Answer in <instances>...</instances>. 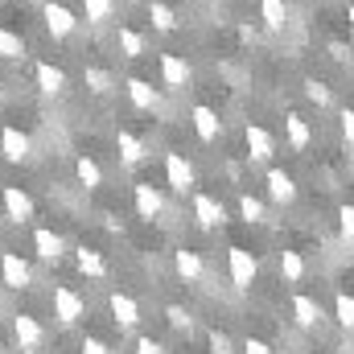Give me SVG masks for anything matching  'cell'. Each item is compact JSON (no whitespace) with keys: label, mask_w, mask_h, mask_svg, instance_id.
<instances>
[{"label":"cell","mask_w":354,"mask_h":354,"mask_svg":"<svg viewBox=\"0 0 354 354\" xmlns=\"http://www.w3.org/2000/svg\"><path fill=\"white\" fill-rule=\"evenodd\" d=\"M50 301H54V317H58L62 326H75V322L87 313V301H83L71 284H54V297H50Z\"/></svg>","instance_id":"cell-1"},{"label":"cell","mask_w":354,"mask_h":354,"mask_svg":"<svg viewBox=\"0 0 354 354\" xmlns=\"http://www.w3.org/2000/svg\"><path fill=\"white\" fill-rule=\"evenodd\" d=\"M227 272H231V284H235V288H252L260 264H256V256H252L248 248H231V252H227Z\"/></svg>","instance_id":"cell-2"},{"label":"cell","mask_w":354,"mask_h":354,"mask_svg":"<svg viewBox=\"0 0 354 354\" xmlns=\"http://www.w3.org/2000/svg\"><path fill=\"white\" fill-rule=\"evenodd\" d=\"M12 338H17L21 351H41L46 346V326L33 313H17L12 317Z\"/></svg>","instance_id":"cell-3"},{"label":"cell","mask_w":354,"mask_h":354,"mask_svg":"<svg viewBox=\"0 0 354 354\" xmlns=\"http://www.w3.org/2000/svg\"><path fill=\"white\" fill-rule=\"evenodd\" d=\"M194 218H198V227H206V231L227 227V206H223L214 194H194Z\"/></svg>","instance_id":"cell-4"},{"label":"cell","mask_w":354,"mask_h":354,"mask_svg":"<svg viewBox=\"0 0 354 354\" xmlns=\"http://www.w3.org/2000/svg\"><path fill=\"white\" fill-rule=\"evenodd\" d=\"M243 140H248V161H252V165H264V161H272L276 140H272V132H268L264 124H248Z\"/></svg>","instance_id":"cell-5"},{"label":"cell","mask_w":354,"mask_h":354,"mask_svg":"<svg viewBox=\"0 0 354 354\" xmlns=\"http://www.w3.org/2000/svg\"><path fill=\"white\" fill-rule=\"evenodd\" d=\"M0 280H4L8 288H17V292H21V288H29V284H33V268L25 264L17 252H4V256H0Z\"/></svg>","instance_id":"cell-6"},{"label":"cell","mask_w":354,"mask_h":354,"mask_svg":"<svg viewBox=\"0 0 354 354\" xmlns=\"http://www.w3.org/2000/svg\"><path fill=\"white\" fill-rule=\"evenodd\" d=\"M132 202H136V214L140 218H157L165 210V198H161V189L153 181H136L132 185Z\"/></svg>","instance_id":"cell-7"},{"label":"cell","mask_w":354,"mask_h":354,"mask_svg":"<svg viewBox=\"0 0 354 354\" xmlns=\"http://www.w3.org/2000/svg\"><path fill=\"white\" fill-rule=\"evenodd\" d=\"M0 202H4V214H8L12 223H29V218H33V198H29L21 185H4V189H0Z\"/></svg>","instance_id":"cell-8"},{"label":"cell","mask_w":354,"mask_h":354,"mask_svg":"<svg viewBox=\"0 0 354 354\" xmlns=\"http://www.w3.org/2000/svg\"><path fill=\"white\" fill-rule=\"evenodd\" d=\"M165 181H169L174 194H189V189H194V165H189L181 153H169V157H165Z\"/></svg>","instance_id":"cell-9"},{"label":"cell","mask_w":354,"mask_h":354,"mask_svg":"<svg viewBox=\"0 0 354 354\" xmlns=\"http://www.w3.org/2000/svg\"><path fill=\"white\" fill-rule=\"evenodd\" d=\"M41 17H46V29H50L54 37H71V33H75V25H79V21H75V12H71L66 4H58V0H50V4L41 8Z\"/></svg>","instance_id":"cell-10"},{"label":"cell","mask_w":354,"mask_h":354,"mask_svg":"<svg viewBox=\"0 0 354 354\" xmlns=\"http://www.w3.org/2000/svg\"><path fill=\"white\" fill-rule=\"evenodd\" d=\"M322 317H326V313H322V301H317V297H305V292L292 297V322H297L301 330H317Z\"/></svg>","instance_id":"cell-11"},{"label":"cell","mask_w":354,"mask_h":354,"mask_svg":"<svg viewBox=\"0 0 354 354\" xmlns=\"http://www.w3.org/2000/svg\"><path fill=\"white\" fill-rule=\"evenodd\" d=\"M33 252H37L46 264H58V260H62V252H66V243H62V235H58V231L37 227V231H33Z\"/></svg>","instance_id":"cell-12"},{"label":"cell","mask_w":354,"mask_h":354,"mask_svg":"<svg viewBox=\"0 0 354 354\" xmlns=\"http://www.w3.org/2000/svg\"><path fill=\"white\" fill-rule=\"evenodd\" d=\"M0 153H4V161H12V165H17V161H29V136L8 124V128L0 132Z\"/></svg>","instance_id":"cell-13"},{"label":"cell","mask_w":354,"mask_h":354,"mask_svg":"<svg viewBox=\"0 0 354 354\" xmlns=\"http://www.w3.org/2000/svg\"><path fill=\"white\" fill-rule=\"evenodd\" d=\"M189 120H194V132H198V140H206V145H214V140H218V132H223V120H218V115H214L206 103H198Z\"/></svg>","instance_id":"cell-14"},{"label":"cell","mask_w":354,"mask_h":354,"mask_svg":"<svg viewBox=\"0 0 354 354\" xmlns=\"http://www.w3.org/2000/svg\"><path fill=\"white\" fill-rule=\"evenodd\" d=\"M115 149H120L124 165H140V161L149 157V145H145L136 132H128V128H120V132H115Z\"/></svg>","instance_id":"cell-15"},{"label":"cell","mask_w":354,"mask_h":354,"mask_svg":"<svg viewBox=\"0 0 354 354\" xmlns=\"http://www.w3.org/2000/svg\"><path fill=\"white\" fill-rule=\"evenodd\" d=\"M107 305H111V317H115V326H120V330H132V326L140 322V305H136L128 292H111V301H107Z\"/></svg>","instance_id":"cell-16"},{"label":"cell","mask_w":354,"mask_h":354,"mask_svg":"<svg viewBox=\"0 0 354 354\" xmlns=\"http://www.w3.org/2000/svg\"><path fill=\"white\" fill-rule=\"evenodd\" d=\"M161 79H165V87L181 91L189 83V62L181 54H161Z\"/></svg>","instance_id":"cell-17"},{"label":"cell","mask_w":354,"mask_h":354,"mask_svg":"<svg viewBox=\"0 0 354 354\" xmlns=\"http://www.w3.org/2000/svg\"><path fill=\"white\" fill-rule=\"evenodd\" d=\"M284 136H288V145L301 153V149H309V140H313V128H309V120H305L301 111H288V115H284Z\"/></svg>","instance_id":"cell-18"},{"label":"cell","mask_w":354,"mask_h":354,"mask_svg":"<svg viewBox=\"0 0 354 354\" xmlns=\"http://www.w3.org/2000/svg\"><path fill=\"white\" fill-rule=\"evenodd\" d=\"M268 194H272V202H280V206L297 202V181H292V174H284V169H268Z\"/></svg>","instance_id":"cell-19"},{"label":"cell","mask_w":354,"mask_h":354,"mask_svg":"<svg viewBox=\"0 0 354 354\" xmlns=\"http://www.w3.org/2000/svg\"><path fill=\"white\" fill-rule=\"evenodd\" d=\"M33 79H37V91H41V95H62V91H66V75H62L54 62H37Z\"/></svg>","instance_id":"cell-20"},{"label":"cell","mask_w":354,"mask_h":354,"mask_svg":"<svg viewBox=\"0 0 354 354\" xmlns=\"http://www.w3.org/2000/svg\"><path fill=\"white\" fill-rule=\"evenodd\" d=\"M174 268H177V276H181L185 284H194V280H202V276H206L202 256H198V252H189V248H181V252L174 256Z\"/></svg>","instance_id":"cell-21"},{"label":"cell","mask_w":354,"mask_h":354,"mask_svg":"<svg viewBox=\"0 0 354 354\" xmlns=\"http://www.w3.org/2000/svg\"><path fill=\"white\" fill-rule=\"evenodd\" d=\"M128 99H132L140 111H157V107H161V95L153 91V83H145V79H128Z\"/></svg>","instance_id":"cell-22"},{"label":"cell","mask_w":354,"mask_h":354,"mask_svg":"<svg viewBox=\"0 0 354 354\" xmlns=\"http://www.w3.org/2000/svg\"><path fill=\"white\" fill-rule=\"evenodd\" d=\"M305 272H309V268H305V256H301V252H280V280H284V284H301Z\"/></svg>","instance_id":"cell-23"},{"label":"cell","mask_w":354,"mask_h":354,"mask_svg":"<svg viewBox=\"0 0 354 354\" xmlns=\"http://www.w3.org/2000/svg\"><path fill=\"white\" fill-rule=\"evenodd\" d=\"M75 264H79V272L91 276V280H103V276H107L103 256H99V252H91V248H79V252H75Z\"/></svg>","instance_id":"cell-24"},{"label":"cell","mask_w":354,"mask_h":354,"mask_svg":"<svg viewBox=\"0 0 354 354\" xmlns=\"http://www.w3.org/2000/svg\"><path fill=\"white\" fill-rule=\"evenodd\" d=\"M260 17L268 29H284L288 25V4L284 0H260Z\"/></svg>","instance_id":"cell-25"},{"label":"cell","mask_w":354,"mask_h":354,"mask_svg":"<svg viewBox=\"0 0 354 354\" xmlns=\"http://www.w3.org/2000/svg\"><path fill=\"white\" fill-rule=\"evenodd\" d=\"M120 54L124 58H140L145 54V33H136V29H128V25H120Z\"/></svg>","instance_id":"cell-26"},{"label":"cell","mask_w":354,"mask_h":354,"mask_svg":"<svg viewBox=\"0 0 354 354\" xmlns=\"http://www.w3.org/2000/svg\"><path fill=\"white\" fill-rule=\"evenodd\" d=\"M0 58H4V62L25 58V37H21V33H12V29H0Z\"/></svg>","instance_id":"cell-27"},{"label":"cell","mask_w":354,"mask_h":354,"mask_svg":"<svg viewBox=\"0 0 354 354\" xmlns=\"http://www.w3.org/2000/svg\"><path fill=\"white\" fill-rule=\"evenodd\" d=\"M149 21H153L161 33H174V29H177V12L169 8V4H161V0H153V4H149Z\"/></svg>","instance_id":"cell-28"},{"label":"cell","mask_w":354,"mask_h":354,"mask_svg":"<svg viewBox=\"0 0 354 354\" xmlns=\"http://www.w3.org/2000/svg\"><path fill=\"white\" fill-rule=\"evenodd\" d=\"M75 174H79V181H83L87 189H99V185H103V169H99V161H91V157H79V161H75Z\"/></svg>","instance_id":"cell-29"},{"label":"cell","mask_w":354,"mask_h":354,"mask_svg":"<svg viewBox=\"0 0 354 354\" xmlns=\"http://www.w3.org/2000/svg\"><path fill=\"white\" fill-rule=\"evenodd\" d=\"M83 83H87V87L95 91V95H107V91L115 87V79H111V75H107L103 66H87V71H83Z\"/></svg>","instance_id":"cell-30"},{"label":"cell","mask_w":354,"mask_h":354,"mask_svg":"<svg viewBox=\"0 0 354 354\" xmlns=\"http://www.w3.org/2000/svg\"><path fill=\"white\" fill-rule=\"evenodd\" d=\"M334 317H338L342 330H354V297L351 292H338L334 297Z\"/></svg>","instance_id":"cell-31"},{"label":"cell","mask_w":354,"mask_h":354,"mask_svg":"<svg viewBox=\"0 0 354 354\" xmlns=\"http://www.w3.org/2000/svg\"><path fill=\"white\" fill-rule=\"evenodd\" d=\"M83 8H87V21L103 25V21H111V12H115V0H83Z\"/></svg>","instance_id":"cell-32"},{"label":"cell","mask_w":354,"mask_h":354,"mask_svg":"<svg viewBox=\"0 0 354 354\" xmlns=\"http://www.w3.org/2000/svg\"><path fill=\"white\" fill-rule=\"evenodd\" d=\"M239 214H243L248 223H264V202H260L256 194H239Z\"/></svg>","instance_id":"cell-33"},{"label":"cell","mask_w":354,"mask_h":354,"mask_svg":"<svg viewBox=\"0 0 354 354\" xmlns=\"http://www.w3.org/2000/svg\"><path fill=\"white\" fill-rule=\"evenodd\" d=\"M305 99H309V103H317V107H330V103H334L330 87H326V83H317V79H309V83H305Z\"/></svg>","instance_id":"cell-34"},{"label":"cell","mask_w":354,"mask_h":354,"mask_svg":"<svg viewBox=\"0 0 354 354\" xmlns=\"http://www.w3.org/2000/svg\"><path fill=\"white\" fill-rule=\"evenodd\" d=\"M165 317H169V326L181 330V334H189V330H194V313H189V309H181V305H169V309H165Z\"/></svg>","instance_id":"cell-35"},{"label":"cell","mask_w":354,"mask_h":354,"mask_svg":"<svg viewBox=\"0 0 354 354\" xmlns=\"http://www.w3.org/2000/svg\"><path fill=\"white\" fill-rule=\"evenodd\" d=\"M206 342H210V354H235L231 334H223V330H210V334H206Z\"/></svg>","instance_id":"cell-36"},{"label":"cell","mask_w":354,"mask_h":354,"mask_svg":"<svg viewBox=\"0 0 354 354\" xmlns=\"http://www.w3.org/2000/svg\"><path fill=\"white\" fill-rule=\"evenodd\" d=\"M338 231H342V243H354V206L338 210Z\"/></svg>","instance_id":"cell-37"},{"label":"cell","mask_w":354,"mask_h":354,"mask_svg":"<svg viewBox=\"0 0 354 354\" xmlns=\"http://www.w3.org/2000/svg\"><path fill=\"white\" fill-rule=\"evenodd\" d=\"M136 354H165V346H161L157 338H149V334H145V338H136Z\"/></svg>","instance_id":"cell-38"},{"label":"cell","mask_w":354,"mask_h":354,"mask_svg":"<svg viewBox=\"0 0 354 354\" xmlns=\"http://www.w3.org/2000/svg\"><path fill=\"white\" fill-rule=\"evenodd\" d=\"M83 354H115L103 338H83Z\"/></svg>","instance_id":"cell-39"},{"label":"cell","mask_w":354,"mask_h":354,"mask_svg":"<svg viewBox=\"0 0 354 354\" xmlns=\"http://www.w3.org/2000/svg\"><path fill=\"white\" fill-rule=\"evenodd\" d=\"M243 354H276V351L268 346L264 338H248V342H243Z\"/></svg>","instance_id":"cell-40"},{"label":"cell","mask_w":354,"mask_h":354,"mask_svg":"<svg viewBox=\"0 0 354 354\" xmlns=\"http://www.w3.org/2000/svg\"><path fill=\"white\" fill-rule=\"evenodd\" d=\"M338 120H342V136H346V145H354V111L346 107V111H342Z\"/></svg>","instance_id":"cell-41"},{"label":"cell","mask_w":354,"mask_h":354,"mask_svg":"<svg viewBox=\"0 0 354 354\" xmlns=\"http://www.w3.org/2000/svg\"><path fill=\"white\" fill-rule=\"evenodd\" d=\"M351 29H354V4H351Z\"/></svg>","instance_id":"cell-42"},{"label":"cell","mask_w":354,"mask_h":354,"mask_svg":"<svg viewBox=\"0 0 354 354\" xmlns=\"http://www.w3.org/2000/svg\"><path fill=\"white\" fill-rule=\"evenodd\" d=\"M0 107H4V87H0Z\"/></svg>","instance_id":"cell-43"},{"label":"cell","mask_w":354,"mask_h":354,"mask_svg":"<svg viewBox=\"0 0 354 354\" xmlns=\"http://www.w3.org/2000/svg\"><path fill=\"white\" fill-rule=\"evenodd\" d=\"M0 354H4V346H0Z\"/></svg>","instance_id":"cell-44"}]
</instances>
